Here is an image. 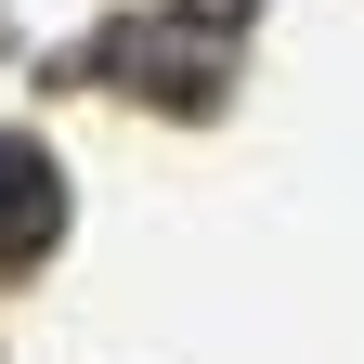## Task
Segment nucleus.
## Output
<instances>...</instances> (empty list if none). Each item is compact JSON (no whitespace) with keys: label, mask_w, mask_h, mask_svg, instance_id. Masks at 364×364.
I'll list each match as a JSON object with an SVG mask.
<instances>
[{"label":"nucleus","mask_w":364,"mask_h":364,"mask_svg":"<svg viewBox=\"0 0 364 364\" xmlns=\"http://www.w3.org/2000/svg\"><path fill=\"white\" fill-rule=\"evenodd\" d=\"M53 235H65V169H53V144L0 130V260H39Z\"/></svg>","instance_id":"f257e3e1"}]
</instances>
